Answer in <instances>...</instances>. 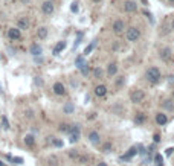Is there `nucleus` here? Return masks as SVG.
<instances>
[{
	"mask_svg": "<svg viewBox=\"0 0 174 166\" xmlns=\"http://www.w3.org/2000/svg\"><path fill=\"white\" fill-rule=\"evenodd\" d=\"M154 162H156V163H157L159 166H162V162H163V157H162L160 154H156V156H154Z\"/></svg>",
	"mask_w": 174,
	"mask_h": 166,
	"instance_id": "4be33fe9",
	"label": "nucleus"
},
{
	"mask_svg": "<svg viewBox=\"0 0 174 166\" xmlns=\"http://www.w3.org/2000/svg\"><path fill=\"white\" fill-rule=\"evenodd\" d=\"M110 149H112V143H105V145L102 146V151H104V152H110Z\"/></svg>",
	"mask_w": 174,
	"mask_h": 166,
	"instance_id": "a878e982",
	"label": "nucleus"
},
{
	"mask_svg": "<svg viewBox=\"0 0 174 166\" xmlns=\"http://www.w3.org/2000/svg\"><path fill=\"white\" fill-rule=\"evenodd\" d=\"M156 122H157L159 125H165V123L168 122V118H167L163 113H159V114L156 116Z\"/></svg>",
	"mask_w": 174,
	"mask_h": 166,
	"instance_id": "f8f14e48",
	"label": "nucleus"
},
{
	"mask_svg": "<svg viewBox=\"0 0 174 166\" xmlns=\"http://www.w3.org/2000/svg\"><path fill=\"white\" fill-rule=\"evenodd\" d=\"M134 154H136V148H131V149H128V152H127L125 156H122L121 159H122V160H130Z\"/></svg>",
	"mask_w": 174,
	"mask_h": 166,
	"instance_id": "dca6fc26",
	"label": "nucleus"
},
{
	"mask_svg": "<svg viewBox=\"0 0 174 166\" xmlns=\"http://www.w3.org/2000/svg\"><path fill=\"white\" fill-rule=\"evenodd\" d=\"M37 35H38V38L40 40H45L46 37H48V27H38V31H37Z\"/></svg>",
	"mask_w": 174,
	"mask_h": 166,
	"instance_id": "9b49d317",
	"label": "nucleus"
},
{
	"mask_svg": "<svg viewBox=\"0 0 174 166\" xmlns=\"http://www.w3.org/2000/svg\"><path fill=\"white\" fill-rule=\"evenodd\" d=\"M57 162H58V159H57L55 156H52V157H49V165H52V166H57V165H58Z\"/></svg>",
	"mask_w": 174,
	"mask_h": 166,
	"instance_id": "393cba45",
	"label": "nucleus"
},
{
	"mask_svg": "<svg viewBox=\"0 0 174 166\" xmlns=\"http://www.w3.org/2000/svg\"><path fill=\"white\" fill-rule=\"evenodd\" d=\"M9 159H11L12 162L19 163V165H20V163H23V159H22V157H9Z\"/></svg>",
	"mask_w": 174,
	"mask_h": 166,
	"instance_id": "bb28decb",
	"label": "nucleus"
},
{
	"mask_svg": "<svg viewBox=\"0 0 174 166\" xmlns=\"http://www.w3.org/2000/svg\"><path fill=\"white\" fill-rule=\"evenodd\" d=\"M79 162H81V163H86V162H89V157L83 156V157H79Z\"/></svg>",
	"mask_w": 174,
	"mask_h": 166,
	"instance_id": "2f4dec72",
	"label": "nucleus"
},
{
	"mask_svg": "<svg viewBox=\"0 0 174 166\" xmlns=\"http://www.w3.org/2000/svg\"><path fill=\"white\" fill-rule=\"evenodd\" d=\"M171 101H165V104H163V107H167V108H170V110H173L174 108V104H170Z\"/></svg>",
	"mask_w": 174,
	"mask_h": 166,
	"instance_id": "c756f323",
	"label": "nucleus"
},
{
	"mask_svg": "<svg viewBox=\"0 0 174 166\" xmlns=\"http://www.w3.org/2000/svg\"><path fill=\"white\" fill-rule=\"evenodd\" d=\"M145 76H147V79L151 84H156V82L160 81V70L157 67H150L147 70V73H145Z\"/></svg>",
	"mask_w": 174,
	"mask_h": 166,
	"instance_id": "f257e3e1",
	"label": "nucleus"
},
{
	"mask_svg": "<svg viewBox=\"0 0 174 166\" xmlns=\"http://www.w3.org/2000/svg\"><path fill=\"white\" fill-rule=\"evenodd\" d=\"M17 27H19L20 31H22V29H28V27H29V22H28L26 19H20V20H19V26H17Z\"/></svg>",
	"mask_w": 174,
	"mask_h": 166,
	"instance_id": "f3484780",
	"label": "nucleus"
},
{
	"mask_svg": "<svg viewBox=\"0 0 174 166\" xmlns=\"http://www.w3.org/2000/svg\"><path fill=\"white\" fill-rule=\"evenodd\" d=\"M0 166H3V163H2V162H0Z\"/></svg>",
	"mask_w": 174,
	"mask_h": 166,
	"instance_id": "a19ab883",
	"label": "nucleus"
},
{
	"mask_svg": "<svg viewBox=\"0 0 174 166\" xmlns=\"http://www.w3.org/2000/svg\"><path fill=\"white\" fill-rule=\"evenodd\" d=\"M112 29H113V32H115V34H118V35H119V34H122V32H124V29H125L124 20H116V22L113 23V27H112Z\"/></svg>",
	"mask_w": 174,
	"mask_h": 166,
	"instance_id": "20e7f679",
	"label": "nucleus"
},
{
	"mask_svg": "<svg viewBox=\"0 0 174 166\" xmlns=\"http://www.w3.org/2000/svg\"><path fill=\"white\" fill-rule=\"evenodd\" d=\"M105 93H107V87H105V85H98V87L95 89V95L100 96V98L105 96Z\"/></svg>",
	"mask_w": 174,
	"mask_h": 166,
	"instance_id": "9d476101",
	"label": "nucleus"
},
{
	"mask_svg": "<svg viewBox=\"0 0 174 166\" xmlns=\"http://www.w3.org/2000/svg\"><path fill=\"white\" fill-rule=\"evenodd\" d=\"M75 63H76V67H78V69H81V66H84V58H83V56H78Z\"/></svg>",
	"mask_w": 174,
	"mask_h": 166,
	"instance_id": "5701e85b",
	"label": "nucleus"
},
{
	"mask_svg": "<svg viewBox=\"0 0 174 166\" xmlns=\"http://www.w3.org/2000/svg\"><path fill=\"white\" fill-rule=\"evenodd\" d=\"M130 99H131V102L139 104V102H142V101L145 99V93H144L142 90H134V92L130 95Z\"/></svg>",
	"mask_w": 174,
	"mask_h": 166,
	"instance_id": "7ed1b4c3",
	"label": "nucleus"
},
{
	"mask_svg": "<svg viewBox=\"0 0 174 166\" xmlns=\"http://www.w3.org/2000/svg\"><path fill=\"white\" fill-rule=\"evenodd\" d=\"M154 142H156V143L160 142V136H159V134H154Z\"/></svg>",
	"mask_w": 174,
	"mask_h": 166,
	"instance_id": "e433bc0d",
	"label": "nucleus"
},
{
	"mask_svg": "<svg viewBox=\"0 0 174 166\" xmlns=\"http://www.w3.org/2000/svg\"><path fill=\"white\" fill-rule=\"evenodd\" d=\"M159 55H160V58H162L163 61H168V60L171 58V49H170V48H163L162 50H160V53H159Z\"/></svg>",
	"mask_w": 174,
	"mask_h": 166,
	"instance_id": "1a4fd4ad",
	"label": "nucleus"
},
{
	"mask_svg": "<svg viewBox=\"0 0 174 166\" xmlns=\"http://www.w3.org/2000/svg\"><path fill=\"white\" fill-rule=\"evenodd\" d=\"M93 75H95V78H102V70H101L100 67H96L93 70Z\"/></svg>",
	"mask_w": 174,
	"mask_h": 166,
	"instance_id": "b1692460",
	"label": "nucleus"
},
{
	"mask_svg": "<svg viewBox=\"0 0 174 166\" xmlns=\"http://www.w3.org/2000/svg\"><path fill=\"white\" fill-rule=\"evenodd\" d=\"M98 166H107V163H104V162H101V163H98Z\"/></svg>",
	"mask_w": 174,
	"mask_h": 166,
	"instance_id": "4c0bfd02",
	"label": "nucleus"
},
{
	"mask_svg": "<svg viewBox=\"0 0 174 166\" xmlns=\"http://www.w3.org/2000/svg\"><path fill=\"white\" fill-rule=\"evenodd\" d=\"M170 2H171V3H173V2H174V0H170Z\"/></svg>",
	"mask_w": 174,
	"mask_h": 166,
	"instance_id": "79ce46f5",
	"label": "nucleus"
},
{
	"mask_svg": "<svg viewBox=\"0 0 174 166\" xmlns=\"http://www.w3.org/2000/svg\"><path fill=\"white\" fill-rule=\"evenodd\" d=\"M173 152H174V148H168V149H167V156H171Z\"/></svg>",
	"mask_w": 174,
	"mask_h": 166,
	"instance_id": "f704fd0d",
	"label": "nucleus"
},
{
	"mask_svg": "<svg viewBox=\"0 0 174 166\" xmlns=\"http://www.w3.org/2000/svg\"><path fill=\"white\" fill-rule=\"evenodd\" d=\"M60 131L61 133H72V127H69L67 123H61L60 125Z\"/></svg>",
	"mask_w": 174,
	"mask_h": 166,
	"instance_id": "6ab92c4d",
	"label": "nucleus"
},
{
	"mask_svg": "<svg viewBox=\"0 0 174 166\" xmlns=\"http://www.w3.org/2000/svg\"><path fill=\"white\" fill-rule=\"evenodd\" d=\"M70 11H72V12H78V3H76V2H75V3H72Z\"/></svg>",
	"mask_w": 174,
	"mask_h": 166,
	"instance_id": "7c9ffc66",
	"label": "nucleus"
},
{
	"mask_svg": "<svg viewBox=\"0 0 174 166\" xmlns=\"http://www.w3.org/2000/svg\"><path fill=\"white\" fill-rule=\"evenodd\" d=\"M171 29L174 31V19H173V22H171Z\"/></svg>",
	"mask_w": 174,
	"mask_h": 166,
	"instance_id": "58836bf2",
	"label": "nucleus"
},
{
	"mask_svg": "<svg viewBox=\"0 0 174 166\" xmlns=\"http://www.w3.org/2000/svg\"><path fill=\"white\" fill-rule=\"evenodd\" d=\"M81 73L86 76L87 73H89V67H87V64H84V66H81Z\"/></svg>",
	"mask_w": 174,
	"mask_h": 166,
	"instance_id": "cd10ccee",
	"label": "nucleus"
},
{
	"mask_svg": "<svg viewBox=\"0 0 174 166\" xmlns=\"http://www.w3.org/2000/svg\"><path fill=\"white\" fill-rule=\"evenodd\" d=\"M93 2H95V3H98V2H101V0H93Z\"/></svg>",
	"mask_w": 174,
	"mask_h": 166,
	"instance_id": "ea45409f",
	"label": "nucleus"
},
{
	"mask_svg": "<svg viewBox=\"0 0 174 166\" xmlns=\"http://www.w3.org/2000/svg\"><path fill=\"white\" fill-rule=\"evenodd\" d=\"M134 120H136V123H144V122H145V114H144V113H139Z\"/></svg>",
	"mask_w": 174,
	"mask_h": 166,
	"instance_id": "412c9836",
	"label": "nucleus"
},
{
	"mask_svg": "<svg viewBox=\"0 0 174 166\" xmlns=\"http://www.w3.org/2000/svg\"><path fill=\"white\" fill-rule=\"evenodd\" d=\"M116 70H118V66H116V64L113 63V64H110V66H108V69H107V73H108L110 76H113V75L116 73Z\"/></svg>",
	"mask_w": 174,
	"mask_h": 166,
	"instance_id": "aec40b11",
	"label": "nucleus"
},
{
	"mask_svg": "<svg viewBox=\"0 0 174 166\" xmlns=\"http://www.w3.org/2000/svg\"><path fill=\"white\" fill-rule=\"evenodd\" d=\"M3 125H5V128H6V130H9V123H8L6 118H3Z\"/></svg>",
	"mask_w": 174,
	"mask_h": 166,
	"instance_id": "72a5a7b5",
	"label": "nucleus"
},
{
	"mask_svg": "<svg viewBox=\"0 0 174 166\" xmlns=\"http://www.w3.org/2000/svg\"><path fill=\"white\" fill-rule=\"evenodd\" d=\"M124 9H125V12H134L138 9V5L133 0H127L124 3Z\"/></svg>",
	"mask_w": 174,
	"mask_h": 166,
	"instance_id": "0eeeda50",
	"label": "nucleus"
},
{
	"mask_svg": "<svg viewBox=\"0 0 174 166\" xmlns=\"http://www.w3.org/2000/svg\"><path fill=\"white\" fill-rule=\"evenodd\" d=\"M25 143L28 145V146H34V145H35V139H34V136H32V134L25 136Z\"/></svg>",
	"mask_w": 174,
	"mask_h": 166,
	"instance_id": "2eb2a0df",
	"label": "nucleus"
},
{
	"mask_svg": "<svg viewBox=\"0 0 174 166\" xmlns=\"http://www.w3.org/2000/svg\"><path fill=\"white\" fill-rule=\"evenodd\" d=\"M64 48H66V43H64V41H60V43L53 48V55H58V53H60Z\"/></svg>",
	"mask_w": 174,
	"mask_h": 166,
	"instance_id": "ddd939ff",
	"label": "nucleus"
},
{
	"mask_svg": "<svg viewBox=\"0 0 174 166\" xmlns=\"http://www.w3.org/2000/svg\"><path fill=\"white\" fill-rule=\"evenodd\" d=\"M53 92H55V95H64L66 93V89H64V85L61 84V82H55L53 84Z\"/></svg>",
	"mask_w": 174,
	"mask_h": 166,
	"instance_id": "6e6552de",
	"label": "nucleus"
},
{
	"mask_svg": "<svg viewBox=\"0 0 174 166\" xmlns=\"http://www.w3.org/2000/svg\"><path fill=\"white\" fill-rule=\"evenodd\" d=\"M41 11H43L46 15H50V14L53 12V3H52L50 0L43 2V5H41Z\"/></svg>",
	"mask_w": 174,
	"mask_h": 166,
	"instance_id": "39448f33",
	"label": "nucleus"
},
{
	"mask_svg": "<svg viewBox=\"0 0 174 166\" xmlns=\"http://www.w3.org/2000/svg\"><path fill=\"white\" fill-rule=\"evenodd\" d=\"M31 53H32V55H40V53H41V48H40L38 44H32V46H31Z\"/></svg>",
	"mask_w": 174,
	"mask_h": 166,
	"instance_id": "a211bd4d",
	"label": "nucleus"
},
{
	"mask_svg": "<svg viewBox=\"0 0 174 166\" xmlns=\"http://www.w3.org/2000/svg\"><path fill=\"white\" fill-rule=\"evenodd\" d=\"M72 110H74V107H72V105H66V111H67V113H70Z\"/></svg>",
	"mask_w": 174,
	"mask_h": 166,
	"instance_id": "c9c22d12",
	"label": "nucleus"
},
{
	"mask_svg": "<svg viewBox=\"0 0 174 166\" xmlns=\"http://www.w3.org/2000/svg\"><path fill=\"white\" fill-rule=\"evenodd\" d=\"M8 37H9L11 40H20V38H22L20 29H19V27H11V29L8 31Z\"/></svg>",
	"mask_w": 174,
	"mask_h": 166,
	"instance_id": "423d86ee",
	"label": "nucleus"
},
{
	"mask_svg": "<svg viewBox=\"0 0 174 166\" xmlns=\"http://www.w3.org/2000/svg\"><path fill=\"white\" fill-rule=\"evenodd\" d=\"M52 142H53L55 146H63V142H61V140H52Z\"/></svg>",
	"mask_w": 174,
	"mask_h": 166,
	"instance_id": "473e14b6",
	"label": "nucleus"
},
{
	"mask_svg": "<svg viewBox=\"0 0 174 166\" xmlns=\"http://www.w3.org/2000/svg\"><path fill=\"white\" fill-rule=\"evenodd\" d=\"M89 139H90L92 143H98L100 142V134H98L96 131H92V133L89 134Z\"/></svg>",
	"mask_w": 174,
	"mask_h": 166,
	"instance_id": "4468645a",
	"label": "nucleus"
},
{
	"mask_svg": "<svg viewBox=\"0 0 174 166\" xmlns=\"http://www.w3.org/2000/svg\"><path fill=\"white\" fill-rule=\"evenodd\" d=\"M139 37H141V32H139L138 27L131 26V27L127 29V40H128V41H138Z\"/></svg>",
	"mask_w": 174,
	"mask_h": 166,
	"instance_id": "f03ea898",
	"label": "nucleus"
},
{
	"mask_svg": "<svg viewBox=\"0 0 174 166\" xmlns=\"http://www.w3.org/2000/svg\"><path fill=\"white\" fill-rule=\"evenodd\" d=\"M93 46H95V41H93V43H92L90 46H87V48H86L84 53H86V55H87V53H90V52H92V49H93Z\"/></svg>",
	"mask_w": 174,
	"mask_h": 166,
	"instance_id": "c85d7f7f",
	"label": "nucleus"
}]
</instances>
